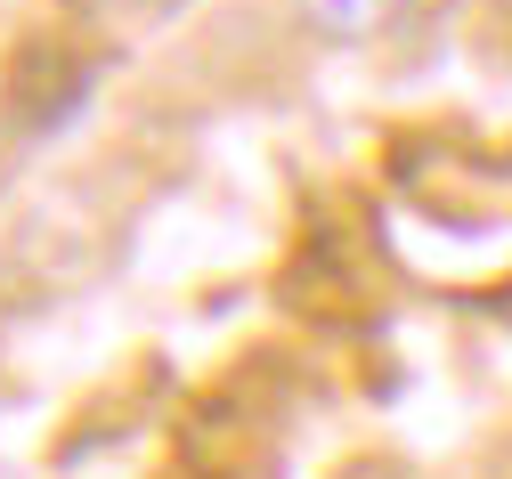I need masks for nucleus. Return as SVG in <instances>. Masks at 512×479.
I'll use <instances>...</instances> for the list:
<instances>
[{
	"label": "nucleus",
	"mask_w": 512,
	"mask_h": 479,
	"mask_svg": "<svg viewBox=\"0 0 512 479\" xmlns=\"http://www.w3.org/2000/svg\"><path fill=\"white\" fill-rule=\"evenodd\" d=\"M293 17L317 41H374L382 25L399 17V0H293Z\"/></svg>",
	"instance_id": "obj_1"
}]
</instances>
